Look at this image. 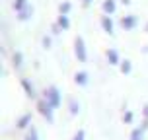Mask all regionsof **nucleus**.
Wrapping results in <instances>:
<instances>
[{
    "label": "nucleus",
    "mask_w": 148,
    "mask_h": 140,
    "mask_svg": "<svg viewBox=\"0 0 148 140\" xmlns=\"http://www.w3.org/2000/svg\"><path fill=\"white\" fill-rule=\"evenodd\" d=\"M43 99H47L53 107H59V105H60V99H62L60 89L57 88V86H47V88H43Z\"/></svg>",
    "instance_id": "nucleus-1"
},
{
    "label": "nucleus",
    "mask_w": 148,
    "mask_h": 140,
    "mask_svg": "<svg viewBox=\"0 0 148 140\" xmlns=\"http://www.w3.org/2000/svg\"><path fill=\"white\" fill-rule=\"evenodd\" d=\"M74 55L80 62H86L88 60V51H86V43H84V37L76 35L74 37Z\"/></svg>",
    "instance_id": "nucleus-2"
},
{
    "label": "nucleus",
    "mask_w": 148,
    "mask_h": 140,
    "mask_svg": "<svg viewBox=\"0 0 148 140\" xmlns=\"http://www.w3.org/2000/svg\"><path fill=\"white\" fill-rule=\"evenodd\" d=\"M37 109H39V113L43 115L49 123H53V119H55V115H53V111H55V107H53L47 99H43V97H39L37 99Z\"/></svg>",
    "instance_id": "nucleus-3"
},
{
    "label": "nucleus",
    "mask_w": 148,
    "mask_h": 140,
    "mask_svg": "<svg viewBox=\"0 0 148 140\" xmlns=\"http://www.w3.org/2000/svg\"><path fill=\"white\" fill-rule=\"evenodd\" d=\"M136 23H138V18L134 14H127L121 18V27L123 29H133V27H136Z\"/></svg>",
    "instance_id": "nucleus-4"
},
{
    "label": "nucleus",
    "mask_w": 148,
    "mask_h": 140,
    "mask_svg": "<svg viewBox=\"0 0 148 140\" xmlns=\"http://www.w3.org/2000/svg\"><path fill=\"white\" fill-rule=\"evenodd\" d=\"M20 84H22V88L25 89V94H27L29 97H37V89H35V86L31 84L29 78H22V80H20Z\"/></svg>",
    "instance_id": "nucleus-5"
},
{
    "label": "nucleus",
    "mask_w": 148,
    "mask_h": 140,
    "mask_svg": "<svg viewBox=\"0 0 148 140\" xmlns=\"http://www.w3.org/2000/svg\"><path fill=\"white\" fill-rule=\"evenodd\" d=\"M105 57H107V62L109 64H121V57H119L117 49H107L105 51Z\"/></svg>",
    "instance_id": "nucleus-6"
},
{
    "label": "nucleus",
    "mask_w": 148,
    "mask_h": 140,
    "mask_svg": "<svg viewBox=\"0 0 148 140\" xmlns=\"http://www.w3.org/2000/svg\"><path fill=\"white\" fill-rule=\"evenodd\" d=\"M31 117H33V115H31L29 111H27V113H22V115L18 117V121H16V126H18V128H25V126L31 123Z\"/></svg>",
    "instance_id": "nucleus-7"
},
{
    "label": "nucleus",
    "mask_w": 148,
    "mask_h": 140,
    "mask_svg": "<svg viewBox=\"0 0 148 140\" xmlns=\"http://www.w3.org/2000/svg\"><path fill=\"white\" fill-rule=\"evenodd\" d=\"M90 80V74L86 72V70H78V72L74 74V82L78 84V86H86Z\"/></svg>",
    "instance_id": "nucleus-8"
},
{
    "label": "nucleus",
    "mask_w": 148,
    "mask_h": 140,
    "mask_svg": "<svg viewBox=\"0 0 148 140\" xmlns=\"http://www.w3.org/2000/svg\"><path fill=\"white\" fill-rule=\"evenodd\" d=\"M101 10H103V14L111 16L115 10H117V0H103V4H101Z\"/></svg>",
    "instance_id": "nucleus-9"
},
{
    "label": "nucleus",
    "mask_w": 148,
    "mask_h": 140,
    "mask_svg": "<svg viewBox=\"0 0 148 140\" xmlns=\"http://www.w3.org/2000/svg\"><path fill=\"white\" fill-rule=\"evenodd\" d=\"M101 27H103L107 33H113V27H115V23H113V20H111V16H107V14L101 16Z\"/></svg>",
    "instance_id": "nucleus-10"
},
{
    "label": "nucleus",
    "mask_w": 148,
    "mask_h": 140,
    "mask_svg": "<svg viewBox=\"0 0 148 140\" xmlns=\"http://www.w3.org/2000/svg\"><path fill=\"white\" fill-rule=\"evenodd\" d=\"M31 16H33V6H31V4H27L23 10H20V12H18V20L25 22V20H29Z\"/></svg>",
    "instance_id": "nucleus-11"
},
{
    "label": "nucleus",
    "mask_w": 148,
    "mask_h": 140,
    "mask_svg": "<svg viewBox=\"0 0 148 140\" xmlns=\"http://www.w3.org/2000/svg\"><path fill=\"white\" fill-rule=\"evenodd\" d=\"M144 128L142 126H134L133 130H131V136H129V140H144Z\"/></svg>",
    "instance_id": "nucleus-12"
},
{
    "label": "nucleus",
    "mask_w": 148,
    "mask_h": 140,
    "mask_svg": "<svg viewBox=\"0 0 148 140\" xmlns=\"http://www.w3.org/2000/svg\"><path fill=\"white\" fill-rule=\"evenodd\" d=\"M12 64H14L16 68H22V64H23L22 51H14V53H12Z\"/></svg>",
    "instance_id": "nucleus-13"
},
{
    "label": "nucleus",
    "mask_w": 148,
    "mask_h": 140,
    "mask_svg": "<svg viewBox=\"0 0 148 140\" xmlns=\"http://www.w3.org/2000/svg\"><path fill=\"white\" fill-rule=\"evenodd\" d=\"M68 109L72 115H76L78 111H80V101L76 99V97H68Z\"/></svg>",
    "instance_id": "nucleus-14"
},
{
    "label": "nucleus",
    "mask_w": 148,
    "mask_h": 140,
    "mask_svg": "<svg viewBox=\"0 0 148 140\" xmlns=\"http://www.w3.org/2000/svg\"><path fill=\"white\" fill-rule=\"evenodd\" d=\"M70 8H72V4H70L68 0H64V2H60V4H59V16H68V12H70Z\"/></svg>",
    "instance_id": "nucleus-15"
},
{
    "label": "nucleus",
    "mask_w": 148,
    "mask_h": 140,
    "mask_svg": "<svg viewBox=\"0 0 148 140\" xmlns=\"http://www.w3.org/2000/svg\"><path fill=\"white\" fill-rule=\"evenodd\" d=\"M119 66H121V72H123V74H129L131 70H133V62H131L129 59H123Z\"/></svg>",
    "instance_id": "nucleus-16"
},
{
    "label": "nucleus",
    "mask_w": 148,
    "mask_h": 140,
    "mask_svg": "<svg viewBox=\"0 0 148 140\" xmlns=\"http://www.w3.org/2000/svg\"><path fill=\"white\" fill-rule=\"evenodd\" d=\"M57 23L60 25V29H68V27H70V20H68V16H59V18H57Z\"/></svg>",
    "instance_id": "nucleus-17"
},
{
    "label": "nucleus",
    "mask_w": 148,
    "mask_h": 140,
    "mask_svg": "<svg viewBox=\"0 0 148 140\" xmlns=\"http://www.w3.org/2000/svg\"><path fill=\"white\" fill-rule=\"evenodd\" d=\"M37 138H39V134H37V128L31 125L29 128H27V134H25V138H23V140H37Z\"/></svg>",
    "instance_id": "nucleus-18"
},
{
    "label": "nucleus",
    "mask_w": 148,
    "mask_h": 140,
    "mask_svg": "<svg viewBox=\"0 0 148 140\" xmlns=\"http://www.w3.org/2000/svg\"><path fill=\"white\" fill-rule=\"evenodd\" d=\"M27 4H29L27 0H14V4H12V6H14L16 12H20V10H23V8L27 6Z\"/></svg>",
    "instance_id": "nucleus-19"
},
{
    "label": "nucleus",
    "mask_w": 148,
    "mask_h": 140,
    "mask_svg": "<svg viewBox=\"0 0 148 140\" xmlns=\"http://www.w3.org/2000/svg\"><path fill=\"white\" fill-rule=\"evenodd\" d=\"M41 43H43V47H45V49H49V47H51V43H53L51 35H49V33H45V35L41 37Z\"/></svg>",
    "instance_id": "nucleus-20"
},
{
    "label": "nucleus",
    "mask_w": 148,
    "mask_h": 140,
    "mask_svg": "<svg viewBox=\"0 0 148 140\" xmlns=\"http://www.w3.org/2000/svg\"><path fill=\"white\" fill-rule=\"evenodd\" d=\"M84 136H86V132H84V128H78V130L74 132L72 140H84Z\"/></svg>",
    "instance_id": "nucleus-21"
},
{
    "label": "nucleus",
    "mask_w": 148,
    "mask_h": 140,
    "mask_svg": "<svg viewBox=\"0 0 148 140\" xmlns=\"http://www.w3.org/2000/svg\"><path fill=\"white\" fill-rule=\"evenodd\" d=\"M133 117H134V115H133V111H129V109H127L125 113H123V121H125V123H133Z\"/></svg>",
    "instance_id": "nucleus-22"
},
{
    "label": "nucleus",
    "mask_w": 148,
    "mask_h": 140,
    "mask_svg": "<svg viewBox=\"0 0 148 140\" xmlns=\"http://www.w3.org/2000/svg\"><path fill=\"white\" fill-rule=\"evenodd\" d=\"M51 31H53V33H60V31H62V29H60V25H59V23L55 22V23H53V25H51Z\"/></svg>",
    "instance_id": "nucleus-23"
},
{
    "label": "nucleus",
    "mask_w": 148,
    "mask_h": 140,
    "mask_svg": "<svg viewBox=\"0 0 148 140\" xmlns=\"http://www.w3.org/2000/svg\"><path fill=\"white\" fill-rule=\"evenodd\" d=\"M142 117H144V119L148 121V103L144 105V107H142Z\"/></svg>",
    "instance_id": "nucleus-24"
},
{
    "label": "nucleus",
    "mask_w": 148,
    "mask_h": 140,
    "mask_svg": "<svg viewBox=\"0 0 148 140\" xmlns=\"http://www.w3.org/2000/svg\"><path fill=\"white\" fill-rule=\"evenodd\" d=\"M142 128H144V130H146V128H148V121H146V119H142Z\"/></svg>",
    "instance_id": "nucleus-25"
},
{
    "label": "nucleus",
    "mask_w": 148,
    "mask_h": 140,
    "mask_svg": "<svg viewBox=\"0 0 148 140\" xmlns=\"http://www.w3.org/2000/svg\"><path fill=\"white\" fill-rule=\"evenodd\" d=\"M82 4H84V6H90V4H92V0H82Z\"/></svg>",
    "instance_id": "nucleus-26"
},
{
    "label": "nucleus",
    "mask_w": 148,
    "mask_h": 140,
    "mask_svg": "<svg viewBox=\"0 0 148 140\" xmlns=\"http://www.w3.org/2000/svg\"><path fill=\"white\" fill-rule=\"evenodd\" d=\"M121 4H125V6H129V4H131V0H121Z\"/></svg>",
    "instance_id": "nucleus-27"
},
{
    "label": "nucleus",
    "mask_w": 148,
    "mask_h": 140,
    "mask_svg": "<svg viewBox=\"0 0 148 140\" xmlns=\"http://www.w3.org/2000/svg\"><path fill=\"white\" fill-rule=\"evenodd\" d=\"M142 51H144V53H148V45H144V47H142Z\"/></svg>",
    "instance_id": "nucleus-28"
},
{
    "label": "nucleus",
    "mask_w": 148,
    "mask_h": 140,
    "mask_svg": "<svg viewBox=\"0 0 148 140\" xmlns=\"http://www.w3.org/2000/svg\"><path fill=\"white\" fill-rule=\"evenodd\" d=\"M146 31H148V22H146Z\"/></svg>",
    "instance_id": "nucleus-29"
}]
</instances>
